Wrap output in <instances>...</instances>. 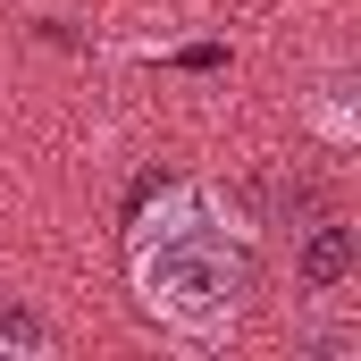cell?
Wrapping results in <instances>:
<instances>
[{"label": "cell", "instance_id": "6da1fadb", "mask_svg": "<svg viewBox=\"0 0 361 361\" xmlns=\"http://www.w3.org/2000/svg\"><path fill=\"white\" fill-rule=\"evenodd\" d=\"M135 294L169 336H193V345L244 319L252 261L235 252L210 185H160V210L135 219Z\"/></svg>", "mask_w": 361, "mask_h": 361}, {"label": "cell", "instance_id": "7a4b0ae2", "mask_svg": "<svg viewBox=\"0 0 361 361\" xmlns=\"http://www.w3.org/2000/svg\"><path fill=\"white\" fill-rule=\"evenodd\" d=\"M294 269H302L311 294H336V286L353 277V227H311L302 252H294Z\"/></svg>", "mask_w": 361, "mask_h": 361}, {"label": "cell", "instance_id": "3957f363", "mask_svg": "<svg viewBox=\"0 0 361 361\" xmlns=\"http://www.w3.org/2000/svg\"><path fill=\"white\" fill-rule=\"evenodd\" d=\"M42 345H51V328H42L34 311H8V302H0V353H42Z\"/></svg>", "mask_w": 361, "mask_h": 361}]
</instances>
